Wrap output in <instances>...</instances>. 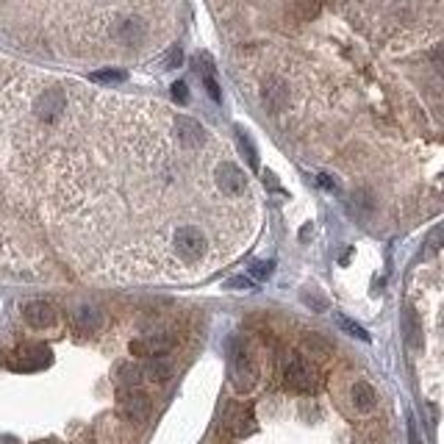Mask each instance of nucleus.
Wrapping results in <instances>:
<instances>
[{
    "label": "nucleus",
    "instance_id": "obj_28",
    "mask_svg": "<svg viewBox=\"0 0 444 444\" xmlns=\"http://www.w3.org/2000/svg\"><path fill=\"white\" fill-rule=\"evenodd\" d=\"M408 442H411V444H422V442H419V433H417V422H414V417H408Z\"/></svg>",
    "mask_w": 444,
    "mask_h": 444
},
{
    "label": "nucleus",
    "instance_id": "obj_22",
    "mask_svg": "<svg viewBox=\"0 0 444 444\" xmlns=\"http://www.w3.org/2000/svg\"><path fill=\"white\" fill-rule=\"evenodd\" d=\"M239 145H242V150L247 153V161H250V167H258V155H256V148H253V142L239 131Z\"/></svg>",
    "mask_w": 444,
    "mask_h": 444
},
{
    "label": "nucleus",
    "instance_id": "obj_8",
    "mask_svg": "<svg viewBox=\"0 0 444 444\" xmlns=\"http://www.w3.org/2000/svg\"><path fill=\"white\" fill-rule=\"evenodd\" d=\"M225 425L233 436H250L256 431V419L247 408L242 405H228V414H225Z\"/></svg>",
    "mask_w": 444,
    "mask_h": 444
},
{
    "label": "nucleus",
    "instance_id": "obj_7",
    "mask_svg": "<svg viewBox=\"0 0 444 444\" xmlns=\"http://www.w3.org/2000/svg\"><path fill=\"white\" fill-rule=\"evenodd\" d=\"M217 186H220L225 195H230V197H239V195H244L247 192V178H244V172L236 167V164H220L217 167Z\"/></svg>",
    "mask_w": 444,
    "mask_h": 444
},
{
    "label": "nucleus",
    "instance_id": "obj_5",
    "mask_svg": "<svg viewBox=\"0 0 444 444\" xmlns=\"http://www.w3.org/2000/svg\"><path fill=\"white\" fill-rule=\"evenodd\" d=\"M172 347H175V339H172L169 333H153V336L131 342V353H134V356H142V359H161V356H167Z\"/></svg>",
    "mask_w": 444,
    "mask_h": 444
},
{
    "label": "nucleus",
    "instance_id": "obj_13",
    "mask_svg": "<svg viewBox=\"0 0 444 444\" xmlns=\"http://www.w3.org/2000/svg\"><path fill=\"white\" fill-rule=\"evenodd\" d=\"M350 397H353V405H356L361 414H370L372 408H375V403H377V394H375V389H372L367 380H359V383L353 386Z\"/></svg>",
    "mask_w": 444,
    "mask_h": 444
},
{
    "label": "nucleus",
    "instance_id": "obj_26",
    "mask_svg": "<svg viewBox=\"0 0 444 444\" xmlns=\"http://www.w3.org/2000/svg\"><path fill=\"white\" fill-rule=\"evenodd\" d=\"M242 286H253V281H250L247 275H239V278L228 281V289H242Z\"/></svg>",
    "mask_w": 444,
    "mask_h": 444
},
{
    "label": "nucleus",
    "instance_id": "obj_19",
    "mask_svg": "<svg viewBox=\"0 0 444 444\" xmlns=\"http://www.w3.org/2000/svg\"><path fill=\"white\" fill-rule=\"evenodd\" d=\"M405 339H408V345L417 350L419 347V342H422V336H419V328H417V314L408 308L405 311Z\"/></svg>",
    "mask_w": 444,
    "mask_h": 444
},
{
    "label": "nucleus",
    "instance_id": "obj_12",
    "mask_svg": "<svg viewBox=\"0 0 444 444\" xmlns=\"http://www.w3.org/2000/svg\"><path fill=\"white\" fill-rule=\"evenodd\" d=\"M175 134H178V139L186 145V148H197L200 142H203V128L195 123V120H189V117H178L175 120Z\"/></svg>",
    "mask_w": 444,
    "mask_h": 444
},
{
    "label": "nucleus",
    "instance_id": "obj_3",
    "mask_svg": "<svg viewBox=\"0 0 444 444\" xmlns=\"http://www.w3.org/2000/svg\"><path fill=\"white\" fill-rule=\"evenodd\" d=\"M284 380H286V386H289L292 391H300V394H308V391L317 389V372H314V367H311L305 359H300V356H292V359H289L286 372H284Z\"/></svg>",
    "mask_w": 444,
    "mask_h": 444
},
{
    "label": "nucleus",
    "instance_id": "obj_23",
    "mask_svg": "<svg viewBox=\"0 0 444 444\" xmlns=\"http://www.w3.org/2000/svg\"><path fill=\"white\" fill-rule=\"evenodd\" d=\"M172 97H175L178 103H186V100H189V89H186V83H183V81L172 83Z\"/></svg>",
    "mask_w": 444,
    "mask_h": 444
},
{
    "label": "nucleus",
    "instance_id": "obj_21",
    "mask_svg": "<svg viewBox=\"0 0 444 444\" xmlns=\"http://www.w3.org/2000/svg\"><path fill=\"white\" fill-rule=\"evenodd\" d=\"M92 81H97V83H120V81H125V73L123 70H100V73L92 75Z\"/></svg>",
    "mask_w": 444,
    "mask_h": 444
},
{
    "label": "nucleus",
    "instance_id": "obj_14",
    "mask_svg": "<svg viewBox=\"0 0 444 444\" xmlns=\"http://www.w3.org/2000/svg\"><path fill=\"white\" fill-rule=\"evenodd\" d=\"M20 361H22V367H28V370H39V367L50 364V353H48L42 345L22 347V350H20Z\"/></svg>",
    "mask_w": 444,
    "mask_h": 444
},
{
    "label": "nucleus",
    "instance_id": "obj_17",
    "mask_svg": "<svg viewBox=\"0 0 444 444\" xmlns=\"http://www.w3.org/2000/svg\"><path fill=\"white\" fill-rule=\"evenodd\" d=\"M117 380H120L125 389H134V386H139V383L145 380V375H142V367H139V364H123V367L117 370Z\"/></svg>",
    "mask_w": 444,
    "mask_h": 444
},
{
    "label": "nucleus",
    "instance_id": "obj_6",
    "mask_svg": "<svg viewBox=\"0 0 444 444\" xmlns=\"http://www.w3.org/2000/svg\"><path fill=\"white\" fill-rule=\"evenodd\" d=\"M120 411L131 422H145L150 417V397L137 391V389H125L120 394Z\"/></svg>",
    "mask_w": 444,
    "mask_h": 444
},
{
    "label": "nucleus",
    "instance_id": "obj_30",
    "mask_svg": "<svg viewBox=\"0 0 444 444\" xmlns=\"http://www.w3.org/2000/svg\"><path fill=\"white\" fill-rule=\"evenodd\" d=\"M264 183H270V186H272V189H278V181H275V175H270V172H267V175H264Z\"/></svg>",
    "mask_w": 444,
    "mask_h": 444
},
{
    "label": "nucleus",
    "instance_id": "obj_2",
    "mask_svg": "<svg viewBox=\"0 0 444 444\" xmlns=\"http://www.w3.org/2000/svg\"><path fill=\"white\" fill-rule=\"evenodd\" d=\"M172 244H175V253L186 261H197L206 253V236L197 225H181L172 236Z\"/></svg>",
    "mask_w": 444,
    "mask_h": 444
},
{
    "label": "nucleus",
    "instance_id": "obj_16",
    "mask_svg": "<svg viewBox=\"0 0 444 444\" xmlns=\"http://www.w3.org/2000/svg\"><path fill=\"white\" fill-rule=\"evenodd\" d=\"M142 375H145L148 380L164 383V380H169V377H172V367H169L167 361H161V359H153L148 367H142Z\"/></svg>",
    "mask_w": 444,
    "mask_h": 444
},
{
    "label": "nucleus",
    "instance_id": "obj_15",
    "mask_svg": "<svg viewBox=\"0 0 444 444\" xmlns=\"http://www.w3.org/2000/svg\"><path fill=\"white\" fill-rule=\"evenodd\" d=\"M73 322L78 328H97L103 325V311L97 305H78L73 311Z\"/></svg>",
    "mask_w": 444,
    "mask_h": 444
},
{
    "label": "nucleus",
    "instance_id": "obj_24",
    "mask_svg": "<svg viewBox=\"0 0 444 444\" xmlns=\"http://www.w3.org/2000/svg\"><path fill=\"white\" fill-rule=\"evenodd\" d=\"M181 62H183V53H181L178 48H172V50L167 53V62H164V67H167V70H172V67H178Z\"/></svg>",
    "mask_w": 444,
    "mask_h": 444
},
{
    "label": "nucleus",
    "instance_id": "obj_9",
    "mask_svg": "<svg viewBox=\"0 0 444 444\" xmlns=\"http://www.w3.org/2000/svg\"><path fill=\"white\" fill-rule=\"evenodd\" d=\"M114 36H117V42H120V45H128V48H131V45H139V42L148 36V28H145V22H142V20L128 17V20L117 22Z\"/></svg>",
    "mask_w": 444,
    "mask_h": 444
},
{
    "label": "nucleus",
    "instance_id": "obj_1",
    "mask_svg": "<svg viewBox=\"0 0 444 444\" xmlns=\"http://www.w3.org/2000/svg\"><path fill=\"white\" fill-rule=\"evenodd\" d=\"M228 375L239 391H250L256 386V364H253L250 353L236 342L228 350Z\"/></svg>",
    "mask_w": 444,
    "mask_h": 444
},
{
    "label": "nucleus",
    "instance_id": "obj_11",
    "mask_svg": "<svg viewBox=\"0 0 444 444\" xmlns=\"http://www.w3.org/2000/svg\"><path fill=\"white\" fill-rule=\"evenodd\" d=\"M289 103V89H286V83L281 81V78H270L267 83H264V106H270L272 111H278V109H284Z\"/></svg>",
    "mask_w": 444,
    "mask_h": 444
},
{
    "label": "nucleus",
    "instance_id": "obj_10",
    "mask_svg": "<svg viewBox=\"0 0 444 444\" xmlns=\"http://www.w3.org/2000/svg\"><path fill=\"white\" fill-rule=\"evenodd\" d=\"M22 314H25L28 325H34V328H50V325L56 322V311H53V305L45 303V300L28 303V305L22 308Z\"/></svg>",
    "mask_w": 444,
    "mask_h": 444
},
{
    "label": "nucleus",
    "instance_id": "obj_4",
    "mask_svg": "<svg viewBox=\"0 0 444 444\" xmlns=\"http://www.w3.org/2000/svg\"><path fill=\"white\" fill-rule=\"evenodd\" d=\"M64 109H67V97H64L62 89H45V92L34 100V111H36V117L45 120V123H56V120L64 114Z\"/></svg>",
    "mask_w": 444,
    "mask_h": 444
},
{
    "label": "nucleus",
    "instance_id": "obj_25",
    "mask_svg": "<svg viewBox=\"0 0 444 444\" xmlns=\"http://www.w3.org/2000/svg\"><path fill=\"white\" fill-rule=\"evenodd\" d=\"M206 89H209V95H211V100H222L220 86H217V81H214V75H206Z\"/></svg>",
    "mask_w": 444,
    "mask_h": 444
},
{
    "label": "nucleus",
    "instance_id": "obj_29",
    "mask_svg": "<svg viewBox=\"0 0 444 444\" xmlns=\"http://www.w3.org/2000/svg\"><path fill=\"white\" fill-rule=\"evenodd\" d=\"M317 181H319V186H325V189H331V192H336V189H339V183H336L331 175H319Z\"/></svg>",
    "mask_w": 444,
    "mask_h": 444
},
{
    "label": "nucleus",
    "instance_id": "obj_20",
    "mask_svg": "<svg viewBox=\"0 0 444 444\" xmlns=\"http://www.w3.org/2000/svg\"><path fill=\"white\" fill-rule=\"evenodd\" d=\"M272 270H275V261H256V264L250 267L247 278H250L253 284H258V281H267V278L272 275Z\"/></svg>",
    "mask_w": 444,
    "mask_h": 444
},
{
    "label": "nucleus",
    "instance_id": "obj_18",
    "mask_svg": "<svg viewBox=\"0 0 444 444\" xmlns=\"http://www.w3.org/2000/svg\"><path fill=\"white\" fill-rule=\"evenodd\" d=\"M336 322H339V328L347 333V336H353V339H359V342H370V333L359 325V322H353V319H347L345 314H336Z\"/></svg>",
    "mask_w": 444,
    "mask_h": 444
},
{
    "label": "nucleus",
    "instance_id": "obj_27",
    "mask_svg": "<svg viewBox=\"0 0 444 444\" xmlns=\"http://www.w3.org/2000/svg\"><path fill=\"white\" fill-rule=\"evenodd\" d=\"M303 300H305V305H308V308H311V305H314V308H317V311H325V300H322V297H311V295H303Z\"/></svg>",
    "mask_w": 444,
    "mask_h": 444
}]
</instances>
